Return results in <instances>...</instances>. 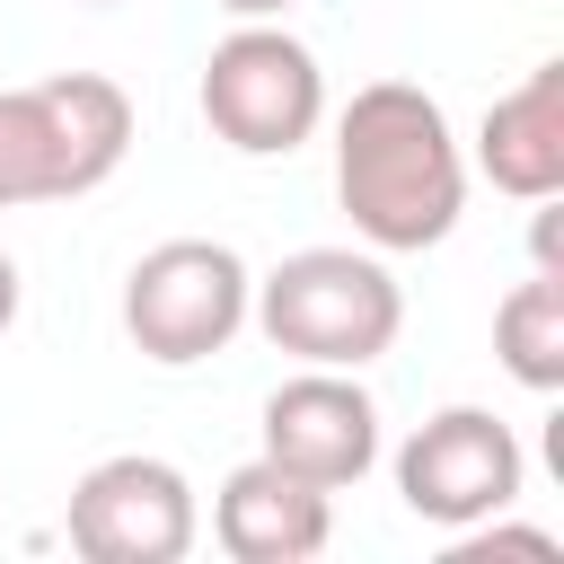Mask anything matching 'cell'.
<instances>
[{
	"label": "cell",
	"mask_w": 564,
	"mask_h": 564,
	"mask_svg": "<svg viewBox=\"0 0 564 564\" xmlns=\"http://www.w3.org/2000/svg\"><path fill=\"white\" fill-rule=\"evenodd\" d=\"M335 203L352 212L361 247H379V256H423L458 229L467 150H458L432 88L370 79V88L344 97V115H335Z\"/></svg>",
	"instance_id": "cell-1"
},
{
	"label": "cell",
	"mask_w": 564,
	"mask_h": 564,
	"mask_svg": "<svg viewBox=\"0 0 564 564\" xmlns=\"http://www.w3.org/2000/svg\"><path fill=\"white\" fill-rule=\"evenodd\" d=\"M247 317L264 326L273 352L317 361V370H361L397 344L405 326V291L388 273L379 247H300L273 273H256Z\"/></svg>",
	"instance_id": "cell-2"
},
{
	"label": "cell",
	"mask_w": 564,
	"mask_h": 564,
	"mask_svg": "<svg viewBox=\"0 0 564 564\" xmlns=\"http://www.w3.org/2000/svg\"><path fill=\"white\" fill-rule=\"evenodd\" d=\"M132 150V97L106 70H53L0 88V212L9 203H79Z\"/></svg>",
	"instance_id": "cell-3"
},
{
	"label": "cell",
	"mask_w": 564,
	"mask_h": 564,
	"mask_svg": "<svg viewBox=\"0 0 564 564\" xmlns=\"http://www.w3.org/2000/svg\"><path fill=\"white\" fill-rule=\"evenodd\" d=\"M203 123L212 141H229L238 159H291L317 123H326V70L317 53L273 26V18H238L212 53H203Z\"/></svg>",
	"instance_id": "cell-4"
},
{
	"label": "cell",
	"mask_w": 564,
	"mask_h": 564,
	"mask_svg": "<svg viewBox=\"0 0 564 564\" xmlns=\"http://www.w3.org/2000/svg\"><path fill=\"white\" fill-rule=\"evenodd\" d=\"M247 291H256V273H247L238 247H220V238H167V247H150L123 273V335H132L141 361L194 370V361H212V352L238 344Z\"/></svg>",
	"instance_id": "cell-5"
},
{
	"label": "cell",
	"mask_w": 564,
	"mask_h": 564,
	"mask_svg": "<svg viewBox=\"0 0 564 564\" xmlns=\"http://www.w3.org/2000/svg\"><path fill=\"white\" fill-rule=\"evenodd\" d=\"M520 485H529V449L494 405H441L397 449V502L423 529H449V538L494 520V511H511Z\"/></svg>",
	"instance_id": "cell-6"
},
{
	"label": "cell",
	"mask_w": 564,
	"mask_h": 564,
	"mask_svg": "<svg viewBox=\"0 0 564 564\" xmlns=\"http://www.w3.org/2000/svg\"><path fill=\"white\" fill-rule=\"evenodd\" d=\"M62 529L88 564H185L194 538H203V502H194L185 467H167L150 449H123V458H97L70 485Z\"/></svg>",
	"instance_id": "cell-7"
},
{
	"label": "cell",
	"mask_w": 564,
	"mask_h": 564,
	"mask_svg": "<svg viewBox=\"0 0 564 564\" xmlns=\"http://www.w3.org/2000/svg\"><path fill=\"white\" fill-rule=\"evenodd\" d=\"M264 458L291 467V476H308V485H326V494L361 485L379 467V405H370V388L352 370L300 361L264 397Z\"/></svg>",
	"instance_id": "cell-8"
},
{
	"label": "cell",
	"mask_w": 564,
	"mask_h": 564,
	"mask_svg": "<svg viewBox=\"0 0 564 564\" xmlns=\"http://www.w3.org/2000/svg\"><path fill=\"white\" fill-rule=\"evenodd\" d=\"M212 538H220L229 564H308V555H326V538H335V494L308 485V476H291V467H273V458L256 449L247 467L220 476V494H212Z\"/></svg>",
	"instance_id": "cell-9"
},
{
	"label": "cell",
	"mask_w": 564,
	"mask_h": 564,
	"mask_svg": "<svg viewBox=\"0 0 564 564\" xmlns=\"http://www.w3.org/2000/svg\"><path fill=\"white\" fill-rule=\"evenodd\" d=\"M476 176L511 203L564 194V62H538L520 88H502L476 123Z\"/></svg>",
	"instance_id": "cell-10"
},
{
	"label": "cell",
	"mask_w": 564,
	"mask_h": 564,
	"mask_svg": "<svg viewBox=\"0 0 564 564\" xmlns=\"http://www.w3.org/2000/svg\"><path fill=\"white\" fill-rule=\"evenodd\" d=\"M494 361L529 397H555L564 388V273L555 264H538L529 282L502 291V308H494Z\"/></svg>",
	"instance_id": "cell-11"
},
{
	"label": "cell",
	"mask_w": 564,
	"mask_h": 564,
	"mask_svg": "<svg viewBox=\"0 0 564 564\" xmlns=\"http://www.w3.org/2000/svg\"><path fill=\"white\" fill-rule=\"evenodd\" d=\"M18 326V264H9V247H0V335Z\"/></svg>",
	"instance_id": "cell-12"
},
{
	"label": "cell",
	"mask_w": 564,
	"mask_h": 564,
	"mask_svg": "<svg viewBox=\"0 0 564 564\" xmlns=\"http://www.w3.org/2000/svg\"><path fill=\"white\" fill-rule=\"evenodd\" d=\"M212 9H229V18H282L291 0H212Z\"/></svg>",
	"instance_id": "cell-13"
},
{
	"label": "cell",
	"mask_w": 564,
	"mask_h": 564,
	"mask_svg": "<svg viewBox=\"0 0 564 564\" xmlns=\"http://www.w3.org/2000/svg\"><path fill=\"white\" fill-rule=\"evenodd\" d=\"M97 9H115V0H97Z\"/></svg>",
	"instance_id": "cell-14"
}]
</instances>
